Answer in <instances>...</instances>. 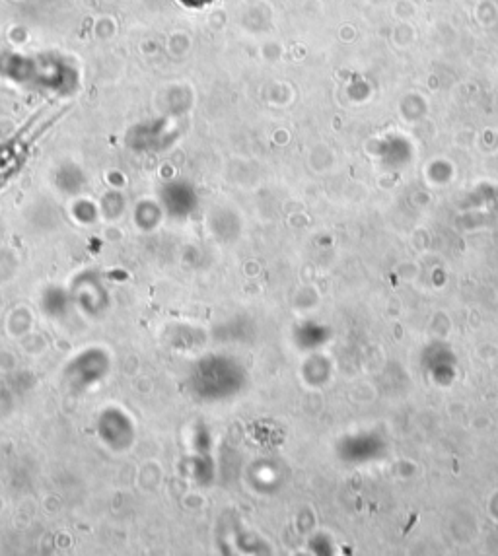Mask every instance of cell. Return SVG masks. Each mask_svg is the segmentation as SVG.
<instances>
[{
	"instance_id": "1",
	"label": "cell",
	"mask_w": 498,
	"mask_h": 556,
	"mask_svg": "<svg viewBox=\"0 0 498 556\" xmlns=\"http://www.w3.org/2000/svg\"><path fill=\"white\" fill-rule=\"evenodd\" d=\"M193 391L209 401L236 395L244 383L242 368L226 356H209L191 376Z\"/></svg>"
},
{
	"instance_id": "2",
	"label": "cell",
	"mask_w": 498,
	"mask_h": 556,
	"mask_svg": "<svg viewBox=\"0 0 498 556\" xmlns=\"http://www.w3.org/2000/svg\"><path fill=\"white\" fill-rule=\"evenodd\" d=\"M109 368L106 352L100 348H90L80 352L67 368V380L72 389L84 391L102 382Z\"/></svg>"
},
{
	"instance_id": "3",
	"label": "cell",
	"mask_w": 498,
	"mask_h": 556,
	"mask_svg": "<svg viewBox=\"0 0 498 556\" xmlns=\"http://www.w3.org/2000/svg\"><path fill=\"white\" fill-rule=\"evenodd\" d=\"M100 438L111 450L123 452L135 442V424L119 409H107L98 422Z\"/></svg>"
},
{
	"instance_id": "4",
	"label": "cell",
	"mask_w": 498,
	"mask_h": 556,
	"mask_svg": "<svg viewBox=\"0 0 498 556\" xmlns=\"http://www.w3.org/2000/svg\"><path fill=\"white\" fill-rule=\"evenodd\" d=\"M67 306H69V296L63 290L51 288V290L45 292V296H43L45 312L51 313L53 317H59V315L65 313Z\"/></svg>"
}]
</instances>
